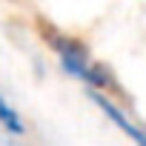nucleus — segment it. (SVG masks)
Segmentation results:
<instances>
[{"mask_svg": "<svg viewBox=\"0 0 146 146\" xmlns=\"http://www.w3.org/2000/svg\"><path fill=\"white\" fill-rule=\"evenodd\" d=\"M49 43H52V49H54L60 66H63L75 80L86 83V89H103V92H112V89H115L112 75H109L100 63L92 60L89 49H83L78 40H72V37H66V35H49Z\"/></svg>", "mask_w": 146, "mask_h": 146, "instance_id": "nucleus-1", "label": "nucleus"}, {"mask_svg": "<svg viewBox=\"0 0 146 146\" xmlns=\"http://www.w3.org/2000/svg\"><path fill=\"white\" fill-rule=\"evenodd\" d=\"M0 126H3L6 132H12V135H23L26 132V126H23V117H20V112L0 95Z\"/></svg>", "mask_w": 146, "mask_h": 146, "instance_id": "nucleus-3", "label": "nucleus"}, {"mask_svg": "<svg viewBox=\"0 0 146 146\" xmlns=\"http://www.w3.org/2000/svg\"><path fill=\"white\" fill-rule=\"evenodd\" d=\"M89 98H92V103H95V106H98V109H100V112H103V115H106V117H109V120H112L126 137H132L135 143H143V146H146V132H143L137 123H132L129 115H126V112H123V109H120V106H117L103 89H89Z\"/></svg>", "mask_w": 146, "mask_h": 146, "instance_id": "nucleus-2", "label": "nucleus"}]
</instances>
